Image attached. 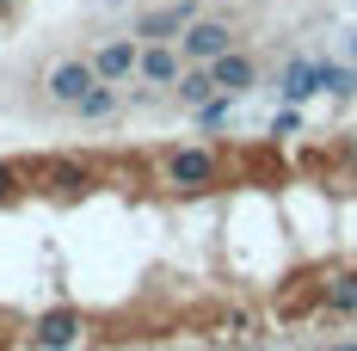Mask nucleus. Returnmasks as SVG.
I'll list each match as a JSON object with an SVG mask.
<instances>
[{
    "mask_svg": "<svg viewBox=\"0 0 357 351\" xmlns=\"http://www.w3.org/2000/svg\"><path fill=\"white\" fill-rule=\"evenodd\" d=\"M228 111H234V99H228V93H215L210 105H197V124H204V130H215V124H228Z\"/></svg>",
    "mask_w": 357,
    "mask_h": 351,
    "instance_id": "f8f14e48",
    "label": "nucleus"
},
{
    "mask_svg": "<svg viewBox=\"0 0 357 351\" xmlns=\"http://www.w3.org/2000/svg\"><path fill=\"white\" fill-rule=\"evenodd\" d=\"M191 19H197V0H173V6H154V13H142V19L130 25V37H142V43H178Z\"/></svg>",
    "mask_w": 357,
    "mask_h": 351,
    "instance_id": "7ed1b4c3",
    "label": "nucleus"
},
{
    "mask_svg": "<svg viewBox=\"0 0 357 351\" xmlns=\"http://www.w3.org/2000/svg\"><path fill=\"white\" fill-rule=\"evenodd\" d=\"M56 185H86V167H56Z\"/></svg>",
    "mask_w": 357,
    "mask_h": 351,
    "instance_id": "2eb2a0df",
    "label": "nucleus"
},
{
    "mask_svg": "<svg viewBox=\"0 0 357 351\" xmlns=\"http://www.w3.org/2000/svg\"><path fill=\"white\" fill-rule=\"evenodd\" d=\"M167 179L173 185H210L215 179V154H204V148H178V154H167Z\"/></svg>",
    "mask_w": 357,
    "mask_h": 351,
    "instance_id": "6e6552de",
    "label": "nucleus"
},
{
    "mask_svg": "<svg viewBox=\"0 0 357 351\" xmlns=\"http://www.w3.org/2000/svg\"><path fill=\"white\" fill-rule=\"evenodd\" d=\"M302 130V111L289 105V111H278V124H271V136H296Z\"/></svg>",
    "mask_w": 357,
    "mask_h": 351,
    "instance_id": "4468645a",
    "label": "nucleus"
},
{
    "mask_svg": "<svg viewBox=\"0 0 357 351\" xmlns=\"http://www.w3.org/2000/svg\"><path fill=\"white\" fill-rule=\"evenodd\" d=\"M351 50H357V37H351Z\"/></svg>",
    "mask_w": 357,
    "mask_h": 351,
    "instance_id": "a211bd4d",
    "label": "nucleus"
},
{
    "mask_svg": "<svg viewBox=\"0 0 357 351\" xmlns=\"http://www.w3.org/2000/svg\"><path fill=\"white\" fill-rule=\"evenodd\" d=\"M326 351H357V339H345V345H326Z\"/></svg>",
    "mask_w": 357,
    "mask_h": 351,
    "instance_id": "f3484780",
    "label": "nucleus"
},
{
    "mask_svg": "<svg viewBox=\"0 0 357 351\" xmlns=\"http://www.w3.org/2000/svg\"><path fill=\"white\" fill-rule=\"evenodd\" d=\"M178 74H185V50L178 43H142L136 80H148V87H178Z\"/></svg>",
    "mask_w": 357,
    "mask_h": 351,
    "instance_id": "423d86ee",
    "label": "nucleus"
},
{
    "mask_svg": "<svg viewBox=\"0 0 357 351\" xmlns=\"http://www.w3.org/2000/svg\"><path fill=\"white\" fill-rule=\"evenodd\" d=\"M13 191H19V173H13V167H0V197H13Z\"/></svg>",
    "mask_w": 357,
    "mask_h": 351,
    "instance_id": "dca6fc26",
    "label": "nucleus"
},
{
    "mask_svg": "<svg viewBox=\"0 0 357 351\" xmlns=\"http://www.w3.org/2000/svg\"><path fill=\"white\" fill-rule=\"evenodd\" d=\"M93 87H99V68H93V56H62L56 68L43 74V93H50L56 105H68V111L80 105Z\"/></svg>",
    "mask_w": 357,
    "mask_h": 351,
    "instance_id": "f257e3e1",
    "label": "nucleus"
},
{
    "mask_svg": "<svg viewBox=\"0 0 357 351\" xmlns=\"http://www.w3.org/2000/svg\"><path fill=\"white\" fill-rule=\"evenodd\" d=\"M136 62H142V37H105V43L93 50V68H99V80H111V87H123V80L136 74Z\"/></svg>",
    "mask_w": 357,
    "mask_h": 351,
    "instance_id": "39448f33",
    "label": "nucleus"
},
{
    "mask_svg": "<svg viewBox=\"0 0 357 351\" xmlns=\"http://www.w3.org/2000/svg\"><path fill=\"white\" fill-rule=\"evenodd\" d=\"M326 302H333L339 315H351V308H357V278H339L333 290H326Z\"/></svg>",
    "mask_w": 357,
    "mask_h": 351,
    "instance_id": "ddd939ff",
    "label": "nucleus"
},
{
    "mask_svg": "<svg viewBox=\"0 0 357 351\" xmlns=\"http://www.w3.org/2000/svg\"><path fill=\"white\" fill-rule=\"evenodd\" d=\"M80 345V308H50L31 320V351H74Z\"/></svg>",
    "mask_w": 357,
    "mask_h": 351,
    "instance_id": "20e7f679",
    "label": "nucleus"
},
{
    "mask_svg": "<svg viewBox=\"0 0 357 351\" xmlns=\"http://www.w3.org/2000/svg\"><path fill=\"white\" fill-rule=\"evenodd\" d=\"M74 111H80V124H99V117H111V111H117V87H111V80H99V87H93V93H86Z\"/></svg>",
    "mask_w": 357,
    "mask_h": 351,
    "instance_id": "9b49d317",
    "label": "nucleus"
},
{
    "mask_svg": "<svg viewBox=\"0 0 357 351\" xmlns=\"http://www.w3.org/2000/svg\"><path fill=\"white\" fill-rule=\"evenodd\" d=\"M278 93H284L289 105H302L308 93H321V68H314V62H289V68H284V87H278Z\"/></svg>",
    "mask_w": 357,
    "mask_h": 351,
    "instance_id": "9d476101",
    "label": "nucleus"
},
{
    "mask_svg": "<svg viewBox=\"0 0 357 351\" xmlns=\"http://www.w3.org/2000/svg\"><path fill=\"white\" fill-rule=\"evenodd\" d=\"M210 74H215V87H222L228 99L252 93V80H259V68H252V56H247V50H228V56H215Z\"/></svg>",
    "mask_w": 357,
    "mask_h": 351,
    "instance_id": "0eeeda50",
    "label": "nucleus"
},
{
    "mask_svg": "<svg viewBox=\"0 0 357 351\" xmlns=\"http://www.w3.org/2000/svg\"><path fill=\"white\" fill-rule=\"evenodd\" d=\"M215 93H222V87H215V74L204 68V62H185V74H178V99L197 111V105H210Z\"/></svg>",
    "mask_w": 357,
    "mask_h": 351,
    "instance_id": "1a4fd4ad",
    "label": "nucleus"
},
{
    "mask_svg": "<svg viewBox=\"0 0 357 351\" xmlns=\"http://www.w3.org/2000/svg\"><path fill=\"white\" fill-rule=\"evenodd\" d=\"M178 50H185V62H204V68H210L215 56H228V50H234V25H228V19H204V13H197V19L185 25V37H178Z\"/></svg>",
    "mask_w": 357,
    "mask_h": 351,
    "instance_id": "f03ea898",
    "label": "nucleus"
}]
</instances>
